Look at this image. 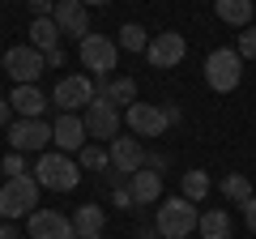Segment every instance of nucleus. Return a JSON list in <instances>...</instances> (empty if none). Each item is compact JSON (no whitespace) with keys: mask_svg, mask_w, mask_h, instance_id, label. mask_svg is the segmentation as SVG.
<instances>
[{"mask_svg":"<svg viewBox=\"0 0 256 239\" xmlns=\"http://www.w3.org/2000/svg\"><path fill=\"white\" fill-rule=\"evenodd\" d=\"M34 180L38 188H52V192H73L82 184V166L73 154H60V150H43L34 162Z\"/></svg>","mask_w":256,"mask_h":239,"instance_id":"1","label":"nucleus"},{"mask_svg":"<svg viewBox=\"0 0 256 239\" xmlns=\"http://www.w3.org/2000/svg\"><path fill=\"white\" fill-rule=\"evenodd\" d=\"M196 222H201V214H196V205L188 201V196H166L162 205H158V235L162 239H188L192 230H196Z\"/></svg>","mask_w":256,"mask_h":239,"instance_id":"2","label":"nucleus"},{"mask_svg":"<svg viewBox=\"0 0 256 239\" xmlns=\"http://www.w3.org/2000/svg\"><path fill=\"white\" fill-rule=\"evenodd\" d=\"M38 210V180L34 175H9L0 184V218L13 222L22 214H34Z\"/></svg>","mask_w":256,"mask_h":239,"instance_id":"3","label":"nucleus"},{"mask_svg":"<svg viewBox=\"0 0 256 239\" xmlns=\"http://www.w3.org/2000/svg\"><path fill=\"white\" fill-rule=\"evenodd\" d=\"M205 82H210V90L230 94L239 82H244V56H239L235 47H218V52H210V56H205Z\"/></svg>","mask_w":256,"mask_h":239,"instance_id":"4","label":"nucleus"},{"mask_svg":"<svg viewBox=\"0 0 256 239\" xmlns=\"http://www.w3.org/2000/svg\"><path fill=\"white\" fill-rule=\"evenodd\" d=\"M0 60H4V73L13 77V86H38V77H43V68H47V56L38 52V47H30V43L9 47Z\"/></svg>","mask_w":256,"mask_h":239,"instance_id":"5","label":"nucleus"},{"mask_svg":"<svg viewBox=\"0 0 256 239\" xmlns=\"http://www.w3.org/2000/svg\"><path fill=\"white\" fill-rule=\"evenodd\" d=\"M52 102H56V111H68V116H77V111H86L94 102V82L86 73H68V77H60L56 82V90H52Z\"/></svg>","mask_w":256,"mask_h":239,"instance_id":"6","label":"nucleus"},{"mask_svg":"<svg viewBox=\"0 0 256 239\" xmlns=\"http://www.w3.org/2000/svg\"><path fill=\"white\" fill-rule=\"evenodd\" d=\"M9 146L13 154H43L52 146V124L47 120H13L9 124Z\"/></svg>","mask_w":256,"mask_h":239,"instance_id":"7","label":"nucleus"},{"mask_svg":"<svg viewBox=\"0 0 256 239\" xmlns=\"http://www.w3.org/2000/svg\"><path fill=\"white\" fill-rule=\"evenodd\" d=\"M86 137H94V141H111L120 132V107L111 98H102V94H94V102L86 107Z\"/></svg>","mask_w":256,"mask_h":239,"instance_id":"8","label":"nucleus"},{"mask_svg":"<svg viewBox=\"0 0 256 239\" xmlns=\"http://www.w3.org/2000/svg\"><path fill=\"white\" fill-rule=\"evenodd\" d=\"M116 56H120V47L111 43L107 34H86V38H82V64L90 68L98 82H107V77H111V68H116Z\"/></svg>","mask_w":256,"mask_h":239,"instance_id":"9","label":"nucleus"},{"mask_svg":"<svg viewBox=\"0 0 256 239\" xmlns=\"http://www.w3.org/2000/svg\"><path fill=\"white\" fill-rule=\"evenodd\" d=\"M124 120H128V128L137 132V137H162V132L171 128V124H166V111L154 107V102H128Z\"/></svg>","mask_w":256,"mask_h":239,"instance_id":"10","label":"nucleus"},{"mask_svg":"<svg viewBox=\"0 0 256 239\" xmlns=\"http://www.w3.org/2000/svg\"><path fill=\"white\" fill-rule=\"evenodd\" d=\"M184 56H188V43H184V34H175V30L154 34V38H150V47H146V60L154 68H175Z\"/></svg>","mask_w":256,"mask_h":239,"instance_id":"11","label":"nucleus"},{"mask_svg":"<svg viewBox=\"0 0 256 239\" xmlns=\"http://www.w3.org/2000/svg\"><path fill=\"white\" fill-rule=\"evenodd\" d=\"M26 230H30V239H77L73 218H64L60 210H34Z\"/></svg>","mask_w":256,"mask_h":239,"instance_id":"12","label":"nucleus"},{"mask_svg":"<svg viewBox=\"0 0 256 239\" xmlns=\"http://www.w3.org/2000/svg\"><path fill=\"white\" fill-rule=\"evenodd\" d=\"M52 141H56V150H60V154H77V150L90 141V137H86V120L60 111V116H56V124H52Z\"/></svg>","mask_w":256,"mask_h":239,"instance_id":"13","label":"nucleus"},{"mask_svg":"<svg viewBox=\"0 0 256 239\" xmlns=\"http://www.w3.org/2000/svg\"><path fill=\"white\" fill-rule=\"evenodd\" d=\"M52 18H56V26H60V34H73L77 43L90 34V9H86L82 0H56Z\"/></svg>","mask_w":256,"mask_h":239,"instance_id":"14","label":"nucleus"},{"mask_svg":"<svg viewBox=\"0 0 256 239\" xmlns=\"http://www.w3.org/2000/svg\"><path fill=\"white\" fill-rule=\"evenodd\" d=\"M107 154H111V171L132 175V171H141V166H146V146H141L137 137H111Z\"/></svg>","mask_w":256,"mask_h":239,"instance_id":"15","label":"nucleus"},{"mask_svg":"<svg viewBox=\"0 0 256 239\" xmlns=\"http://www.w3.org/2000/svg\"><path fill=\"white\" fill-rule=\"evenodd\" d=\"M9 102H13V116H22V120H43V111H47V102H52V98H47L38 86H13Z\"/></svg>","mask_w":256,"mask_h":239,"instance_id":"16","label":"nucleus"},{"mask_svg":"<svg viewBox=\"0 0 256 239\" xmlns=\"http://www.w3.org/2000/svg\"><path fill=\"white\" fill-rule=\"evenodd\" d=\"M128 192H132L137 205H158V201H162V175L141 166V171L128 175Z\"/></svg>","mask_w":256,"mask_h":239,"instance_id":"17","label":"nucleus"},{"mask_svg":"<svg viewBox=\"0 0 256 239\" xmlns=\"http://www.w3.org/2000/svg\"><path fill=\"white\" fill-rule=\"evenodd\" d=\"M102 226H107V214H102V205H77V214H73V230H77V239H90V235H102Z\"/></svg>","mask_w":256,"mask_h":239,"instance_id":"18","label":"nucleus"},{"mask_svg":"<svg viewBox=\"0 0 256 239\" xmlns=\"http://www.w3.org/2000/svg\"><path fill=\"white\" fill-rule=\"evenodd\" d=\"M30 47H38L43 56L60 47V26H56V18H34L30 22Z\"/></svg>","mask_w":256,"mask_h":239,"instance_id":"19","label":"nucleus"},{"mask_svg":"<svg viewBox=\"0 0 256 239\" xmlns=\"http://www.w3.org/2000/svg\"><path fill=\"white\" fill-rule=\"evenodd\" d=\"M94 94L111 98L116 107H128V102H137V82H132V77H107V82H102Z\"/></svg>","mask_w":256,"mask_h":239,"instance_id":"20","label":"nucleus"},{"mask_svg":"<svg viewBox=\"0 0 256 239\" xmlns=\"http://www.w3.org/2000/svg\"><path fill=\"white\" fill-rule=\"evenodd\" d=\"M214 13L230 26H248L252 22V0H214Z\"/></svg>","mask_w":256,"mask_h":239,"instance_id":"21","label":"nucleus"},{"mask_svg":"<svg viewBox=\"0 0 256 239\" xmlns=\"http://www.w3.org/2000/svg\"><path fill=\"white\" fill-rule=\"evenodd\" d=\"M201 239H230V214L226 210H210V214H201Z\"/></svg>","mask_w":256,"mask_h":239,"instance_id":"22","label":"nucleus"},{"mask_svg":"<svg viewBox=\"0 0 256 239\" xmlns=\"http://www.w3.org/2000/svg\"><path fill=\"white\" fill-rule=\"evenodd\" d=\"M222 196H226V201H235V205H248L252 201V180H248V175H239V171H230L226 180H222Z\"/></svg>","mask_w":256,"mask_h":239,"instance_id":"23","label":"nucleus"},{"mask_svg":"<svg viewBox=\"0 0 256 239\" xmlns=\"http://www.w3.org/2000/svg\"><path fill=\"white\" fill-rule=\"evenodd\" d=\"M77 166H82V171H111V154L98 150L94 141H86V146L77 150Z\"/></svg>","mask_w":256,"mask_h":239,"instance_id":"24","label":"nucleus"},{"mask_svg":"<svg viewBox=\"0 0 256 239\" xmlns=\"http://www.w3.org/2000/svg\"><path fill=\"white\" fill-rule=\"evenodd\" d=\"M116 47H124V52H146V47H150V34L137 26V22H124V26H120V43H116Z\"/></svg>","mask_w":256,"mask_h":239,"instance_id":"25","label":"nucleus"},{"mask_svg":"<svg viewBox=\"0 0 256 239\" xmlns=\"http://www.w3.org/2000/svg\"><path fill=\"white\" fill-rule=\"evenodd\" d=\"M205 192H210V175H205V171H184V196L196 205Z\"/></svg>","mask_w":256,"mask_h":239,"instance_id":"26","label":"nucleus"},{"mask_svg":"<svg viewBox=\"0 0 256 239\" xmlns=\"http://www.w3.org/2000/svg\"><path fill=\"white\" fill-rule=\"evenodd\" d=\"M244 60H256V26H248L244 34H239V47H235Z\"/></svg>","mask_w":256,"mask_h":239,"instance_id":"27","label":"nucleus"},{"mask_svg":"<svg viewBox=\"0 0 256 239\" xmlns=\"http://www.w3.org/2000/svg\"><path fill=\"white\" fill-rule=\"evenodd\" d=\"M26 4H30L34 18H52V13H56V0H26Z\"/></svg>","mask_w":256,"mask_h":239,"instance_id":"28","label":"nucleus"},{"mask_svg":"<svg viewBox=\"0 0 256 239\" xmlns=\"http://www.w3.org/2000/svg\"><path fill=\"white\" fill-rule=\"evenodd\" d=\"M4 175H26V162H22V154H9V158H4Z\"/></svg>","mask_w":256,"mask_h":239,"instance_id":"29","label":"nucleus"},{"mask_svg":"<svg viewBox=\"0 0 256 239\" xmlns=\"http://www.w3.org/2000/svg\"><path fill=\"white\" fill-rule=\"evenodd\" d=\"M116 205H120V210H137V201H132L128 188H116Z\"/></svg>","mask_w":256,"mask_h":239,"instance_id":"30","label":"nucleus"},{"mask_svg":"<svg viewBox=\"0 0 256 239\" xmlns=\"http://www.w3.org/2000/svg\"><path fill=\"white\" fill-rule=\"evenodd\" d=\"M244 222H248V230H252V235H256V196H252V201L244 205Z\"/></svg>","mask_w":256,"mask_h":239,"instance_id":"31","label":"nucleus"},{"mask_svg":"<svg viewBox=\"0 0 256 239\" xmlns=\"http://www.w3.org/2000/svg\"><path fill=\"white\" fill-rule=\"evenodd\" d=\"M0 124H13V102L0 98Z\"/></svg>","mask_w":256,"mask_h":239,"instance_id":"32","label":"nucleus"},{"mask_svg":"<svg viewBox=\"0 0 256 239\" xmlns=\"http://www.w3.org/2000/svg\"><path fill=\"white\" fill-rule=\"evenodd\" d=\"M0 239H22V230L13 222H0Z\"/></svg>","mask_w":256,"mask_h":239,"instance_id":"33","label":"nucleus"},{"mask_svg":"<svg viewBox=\"0 0 256 239\" xmlns=\"http://www.w3.org/2000/svg\"><path fill=\"white\" fill-rule=\"evenodd\" d=\"M47 68H64V52L56 47V52H47Z\"/></svg>","mask_w":256,"mask_h":239,"instance_id":"34","label":"nucleus"},{"mask_svg":"<svg viewBox=\"0 0 256 239\" xmlns=\"http://www.w3.org/2000/svg\"><path fill=\"white\" fill-rule=\"evenodd\" d=\"M162 111H166V124H180V120H184L180 107H162Z\"/></svg>","mask_w":256,"mask_h":239,"instance_id":"35","label":"nucleus"},{"mask_svg":"<svg viewBox=\"0 0 256 239\" xmlns=\"http://www.w3.org/2000/svg\"><path fill=\"white\" fill-rule=\"evenodd\" d=\"M137 239H162V235H158V226H141V230H137Z\"/></svg>","mask_w":256,"mask_h":239,"instance_id":"36","label":"nucleus"},{"mask_svg":"<svg viewBox=\"0 0 256 239\" xmlns=\"http://www.w3.org/2000/svg\"><path fill=\"white\" fill-rule=\"evenodd\" d=\"M82 4H86V9H90V4H94V9H102V4H111V0H82Z\"/></svg>","mask_w":256,"mask_h":239,"instance_id":"37","label":"nucleus"},{"mask_svg":"<svg viewBox=\"0 0 256 239\" xmlns=\"http://www.w3.org/2000/svg\"><path fill=\"white\" fill-rule=\"evenodd\" d=\"M90 239H102V235H90Z\"/></svg>","mask_w":256,"mask_h":239,"instance_id":"38","label":"nucleus"}]
</instances>
